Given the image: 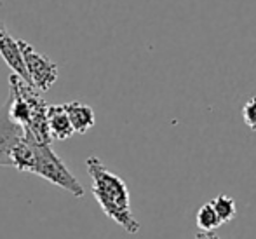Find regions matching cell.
Instances as JSON below:
<instances>
[{
	"instance_id": "9",
	"label": "cell",
	"mask_w": 256,
	"mask_h": 239,
	"mask_svg": "<svg viewBox=\"0 0 256 239\" xmlns=\"http://www.w3.org/2000/svg\"><path fill=\"white\" fill-rule=\"evenodd\" d=\"M196 223L200 232H214V230L222 225V222H220L218 215H216L211 202H206V204H202L199 208V211H197V215H196Z\"/></svg>"
},
{
	"instance_id": "4",
	"label": "cell",
	"mask_w": 256,
	"mask_h": 239,
	"mask_svg": "<svg viewBox=\"0 0 256 239\" xmlns=\"http://www.w3.org/2000/svg\"><path fill=\"white\" fill-rule=\"evenodd\" d=\"M23 138H24L23 128L9 117L7 103H4L0 107V166L12 168L10 155H12V150L20 145Z\"/></svg>"
},
{
	"instance_id": "7",
	"label": "cell",
	"mask_w": 256,
	"mask_h": 239,
	"mask_svg": "<svg viewBox=\"0 0 256 239\" xmlns=\"http://www.w3.org/2000/svg\"><path fill=\"white\" fill-rule=\"evenodd\" d=\"M48 128L54 140H66L74 135L70 119L64 112L63 105H48Z\"/></svg>"
},
{
	"instance_id": "3",
	"label": "cell",
	"mask_w": 256,
	"mask_h": 239,
	"mask_svg": "<svg viewBox=\"0 0 256 239\" xmlns=\"http://www.w3.org/2000/svg\"><path fill=\"white\" fill-rule=\"evenodd\" d=\"M18 46H20L21 58H23L30 84L38 93L49 91L54 86V82L58 81V75H60L58 65L49 56L37 53L34 46L28 44L23 39H18Z\"/></svg>"
},
{
	"instance_id": "11",
	"label": "cell",
	"mask_w": 256,
	"mask_h": 239,
	"mask_svg": "<svg viewBox=\"0 0 256 239\" xmlns=\"http://www.w3.org/2000/svg\"><path fill=\"white\" fill-rule=\"evenodd\" d=\"M196 239H220V237L214 236V232H199Z\"/></svg>"
},
{
	"instance_id": "1",
	"label": "cell",
	"mask_w": 256,
	"mask_h": 239,
	"mask_svg": "<svg viewBox=\"0 0 256 239\" xmlns=\"http://www.w3.org/2000/svg\"><path fill=\"white\" fill-rule=\"evenodd\" d=\"M88 173L91 176L92 195L98 201L100 208L110 220L120 225L126 232L138 234L142 225L131 211V199L126 182L118 175L112 173L102 162V159L91 155L86 159Z\"/></svg>"
},
{
	"instance_id": "2",
	"label": "cell",
	"mask_w": 256,
	"mask_h": 239,
	"mask_svg": "<svg viewBox=\"0 0 256 239\" xmlns=\"http://www.w3.org/2000/svg\"><path fill=\"white\" fill-rule=\"evenodd\" d=\"M30 173L48 180L52 185L61 187L63 190L75 195V197H82L84 195V187L78 183V180L66 168V164L61 161L60 155L54 154L51 145H46V143L34 145V164H32Z\"/></svg>"
},
{
	"instance_id": "10",
	"label": "cell",
	"mask_w": 256,
	"mask_h": 239,
	"mask_svg": "<svg viewBox=\"0 0 256 239\" xmlns=\"http://www.w3.org/2000/svg\"><path fill=\"white\" fill-rule=\"evenodd\" d=\"M242 119L248 128L256 133V96L250 98L242 107Z\"/></svg>"
},
{
	"instance_id": "5",
	"label": "cell",
	"mask_w": 256,
	"mask_h": 239,
	"mask_svg": "<svg viewBox=\"0 0 256 239\" xmlns=\"http://www.w3.org/2000/svg\"><path fill=\"white\" fill-rule=\"evenodd\" d=\"M0 56L4 58V61H6L7 67L12 70L14 75H18L20 79H23L24 82L30 84L26 68H24V63H23V58H21L20 46H18V39H14L12 35L7 32L4 23H0Z\"/></svg>"
},
{
	"instance_id": "6",
	"label": "cell",
	"mask_w": 256,
	"mask_h": 239,
	"mask_svg": "<svg viewBox=\"0 0 256 239\" xmlns=\"http://www.w3.org/2000/svg\"><path fill=\"white\" fill-rule=\"evenodd\" d=\"M63 108L66 112L68 119H70L74 133L84 135V133H88L94 126L96 115L94 110L89 105H84L80 101H68V103H63Z\"/></svg>"
},
{
	"instance_id": "8",
	"label": "cell",
	"mask_w": 256,
	"mask_h": 239,
	"mask_svg": "<svg viewBox=\"0 0 256 239\" xmlns=\"http://www.w3.org/2000/svg\"><path fill=\"white\" fill-rule=\"evenodd\" d=\"M209 202H211L212 208H214V211H216V215H218L222 225H223V223L232 222V220L236 218L237 206H236V201H234L230 195L220 194V195H216V197L212 199V201H209Z\"/></svg>"
}]
</instances>
